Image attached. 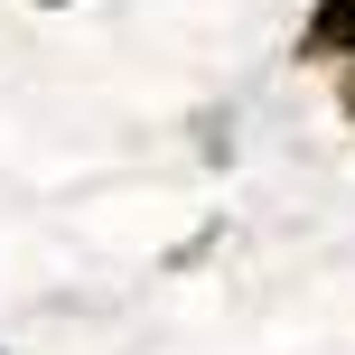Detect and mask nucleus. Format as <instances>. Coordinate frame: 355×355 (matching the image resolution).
<instances>
[{"label":"nucleus","instance_id":"nucleus-1","mask_svg":"<svg viewBox=\"0 0 355 355\" xmlns=\"http://www.w3.org/2000/svg\"><path fill=\"white\" fill-rule=\"evenodd\" d=\"M300 56H355V0H318V10H309Z\"/></svg>","mask_w":355,"mask_h":355},{"label":"nucleus","instance_id":"nucleus-2","mask_svg":"<svg viewBox=\"0 0 355 355\" xmlns=\"http://www.w3.org/2000/svg\"><path fill=\"white\" fill-rule=\"evenodd\" d=\"M337 103H346V112H355V66H346V85H337Z\"/></svg>","mask_w":355,"mask_h":355}]
</instances>
